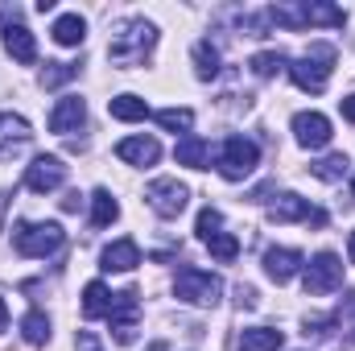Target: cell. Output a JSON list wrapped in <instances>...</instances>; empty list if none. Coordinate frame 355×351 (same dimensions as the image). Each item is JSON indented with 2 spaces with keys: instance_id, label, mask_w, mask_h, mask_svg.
<instances>
[{
  "instance_id": "obj_1",
  "label": "cell",
  "mask_w": 355,
  "mask_h": 351,
  "mask_svg": "<svg viewBox=\"0 0 355 351\" xmlns=\"http://www.w3.org/2000/svg\"><path fill=\"white\" fill-rule=\"evenodd\" d=\"M157 46V29L149 25V21H124L116 33H112V42H107V58L116 62V67H137V62H145V54Z\"/></svg>"
},
{
  "instance_id": "obj_2",
  "label": "cell",
  "mask_w": 355,
  "mask_h": 351,
  "mask_svg": "<svg viewBox=\"0 0 355 351\" xmlns=\"http://www.w3.org/2000/svg\"><path fill=\"white\" fill-rule=\"evenodd\" d=\"M331 62H335V46L314 42L302 58L289 62V79H293L302 91H310V95H322L327 83H331Z\"/></svg>"
},
{
  "instance_id": "obj_3",
  "label": "cell",
  "mask_w": 355,
  "mask_h": 351,
  "mask_svg": "<svg viewBox=\"0 0 355 351\" xmlns=\"http://www.w3.org/2000/svg\"><path fill=\"white\" fill-rule=\"evenodd\" d=\"M62 240H67V232H62L58 223H21V228L12 232V248H17L21 257H29V261H42V257H50V252H58Z\"/></svg>"
},
{
  "instance_id": "obj_4",
  "label": "cell",
  "mask_w": 355,
  "mask_h": 351,
  "mask_svg": "<svg viewBox=\"0 0 355 351\" xmlns=\"http://www.w3.org/2000/svg\"><path fill=\"white\" fill-rule=\"evenodd\" d=\"M223 293V281L215 273H202V268H178L174 277V298L186 306H215Z\"/></svg>"
},
{
  "instance_id": "obj_5",
  "label": "cell",
  "mask_w": 355,
  "mask_h": 351,
  "mask_svg": "<svg viewBox=\"0 0 355 351\" xmlns=\"http://www.w3.org/2000/svg\"><path fill=\"white\" fill-rule=\"evenodd\" d=\"M257 162H261L257 141H248V137H227L215 166H219V174L227 178V182H244V178L257 170Z\"/></svg>"
},
{
  "instance_id": "obj_6",
  "label": "cell",
  "mask_w": 355,
  "mask_h": 351,
  "mask_svg": "<svg viewBox=\"0 0 355 351\" xmlns=\"http://www.w3.org/2000/svg\"><path fill=\"white\" fill-rule=\"evenodd\" d=\"M302 285H306V293H314V298L335 293V289L343 285V261H339L335 252H318L314 261H306V268H302Z\"/></svg>"
},
{
  "instance_id": "obj_7",
  "label": "cell",
  "mask_w": 355,
  "mask_h": 351,
  "mask_svg": "<svg viewBox=\"0 0 355 351\" xmlns=\"http://www.w3.org/2000/svg\"><path fill=\"white\" fill-rule=\"evenodd\" d=\"M145 203L162 215V219H178L190 203V190L178 182V178H153L149 190H145Z\"/></svg>"
},
{
  "instance_id": "obj_8",
  "label": "cell",
  "mask_w": 355,
  "mask_h": 351,
  "mask_svg": "<svg viewBox=\"0 0 355 351\" xmlns=\"http://www.w3.org/2000/svg\"><path fill=\"white\" fill-rule=\"evenodd\" d=\"M67 182V166H62V157H54V153H42V157H33L29 166H25V186L33 190V194H50V190H58Z\"/></svg>"
},
{
  "instance_id": "obj_9",
  "label": "cell",
  "mask_w": 355,
  "mask_h": 351,
  "mask_svg": "<svg viewBox=\"0 0 355 351\" xmlns=\"http://www.w3.org/2000/svg\"><path fill=\"white\" fill-rule=\"evenodd\" d=\"M268 219H272V223H318V228L327 223V215H322L318 207H310V198H302V194H293V190L281 194V198L268 207Z\"/></svg>"
},
{
  "instance_id": "obj_10",
  "label": "cell",
  "mask_w": 355,
  "mask_h": 351,
  "mask_svg": "<svg viewBox=\"0 0 355 351\" xmlns=\"http://www.w3.org/2000/svg\"><path fill=\"white\" fill-rule=\"evenodd\" d=\"M293 137L302 149H327L331 145V120L322 112H297L293 116Z\"/></svg>"
},
{
  "instance_id": "obj_11",
  "label": "cell",
  "mask_w": 355,
  "mask_h": 351,
  "mask_svg": "<svg viewBox=\"0 0 355 351\" xmlns=\"http://www.w3.org/2000/svg\"><path fill=\"white\" fill-rule=\"evenodd\" d=\"M83 120H87V103H83L79 95H62V99L54 103V112H50V132H58V137L79 132Z\"/></svg>"
},
{
  "instance_id": "obj_12",
  "label": "cell",
  "mask_w": 355,
  "mask_h": 351,
  "mask_svg": "<svg viewBox=\"0 0 355 351\" xmlns=\"http://www.w3.org/2000/svg\"><path fill=\"white\" fill-rule=\"evenodd\" d=\"M137 310H141V306H137V289L116 293L107 323H112V331H116V339H120V343H132V331H137Z\"/></svg>"
},
{
  "instance_id": "obj_13",
  "label": "cell",
  "mask_w": 355,
  "mask_h": 351,
  "mask_svg": "<svg viewBox=\"0 0 355 351\" xmlns=\"http://www.w3.org/2000/svg\"><path fill=\"white\" fill-rule=\"evenodd\" d=\"M29 137H33V128H29V120H25V116L0 112V162H4V157H12V153H21V149L29 145Z\"/></svg>"
},
{
  "instance_id": "obj_14",
  "label": "cell",
  "mask_w": 355,
  "mask_h": 351,
  "mask_svg": "<svg viewBox=\"0 0 355 351\" xmlns=\"http://www.w3.org/2000/svg\"><path fill=\"white\" fill-rule=\"evenodd\" d=\"M302 268H306V257L297 248H268L265 252V273H268V281H277V285L293 281Z\"/></svg>"
},
{
  "instance_id": "obj_15",
  "label": "cell",
  "mask_w": 355,
  "mask_h": 351,
  "mask_svg": "<svg viewBox=\"0 0 355 351\" xmlns=\"http://www.w3.org/2000/svg\"><path fill=\"white\" fill-rule=\"evenodd\" d=\"M99 264L107 268V273H132L137 264H141V248H137V240H112L103 252H99Z\"/></svg>"
},
{
  "instance_id": "obj_16",
  "label": "cell",
  "mask_w": 355,
  "mask_h": 351,
  "mask_svg": "<svg viewBox=\"0 0 355 351\" xmlns=\"http://www.w3.org/2000/svg\"><path fill=\"white\" fill-rule=\"evenodd\" d=\"M116 157H120L124 166H153V162L162 157V145H157L153 137H124V141L116 145Z\"/></svg>"
},
{
  "instance_id": "obj_17",
  "label": "cell",
  "mask_w": 355,
  "mask_h": 351,
  "mask_svg": "<svg viewBox=\"0 0 355 351\" xmlns=\"http://www.w3.org/2000/svg\"><path fill=\"white\" fill-rule=\"evenodd\" d=\"M4 50L12 54V62H37V42H33V33L25 29V25H4Z\"/></svg>"
},
{
  "instance_id": "obj_18",
  "label": "cell",
  "mask_w": 355,
  "mask_h": 351,
  "mask_svg": "<svg viewBox=\"0 0 355 351\" xmlns=\"http://www.w3.org/2000/svg\"><path fill=\"white\" fill-rule=\"evenodd\" d=\"M174 157H178V166H190V170H211V145H207L202 137H194V132L178 141Z\"/></svg>"
},
{
  "instance_id": "obj_19",
  "label": "cell",
  "mask_w": 355,
  "mask_h": 351,
  "mask_svg": "<svg viewBox=\"0 0 355 351\" xmlns=\"http://www.w3.org/2000/svg\"><path fill=\"white\" fill-rule=\"evenodd\" d=\"M107 112H112V120H124V124H137V120H149V103L141 99V95H112L107 99Z\"/></svg>"
},
{
  "instance_id": "obj_20",
  "label": "cell",
  "mask_w": 355,
  "mask_h": 351,
  "mask_svg": "<svg viewBox=\"0 0 355 351\" xmlns=\"http://www.w3.org/2000/svg\"><path fill=\"white\" fill-rule=\"evenodd\" d=\"M112 302H116V293L103 281H87V289H83V314L87 318H107L112 314Z\"/></svg>"
},
{
  "instance_id": "obj_21",
  "label": "cell",
  "mask_w": 355,
  "mask_h": 351,
  "mask_svg": "<svg viewBox=\"0 0 355 351\" xmlns=\"http://www.w3.org/2000/svg\"><path fill=\"white\" fill-rule=\"evenodd\" d=\"M54 42L58 46H83V37H87V21L79 17V12H62L58 21H54Z\"/></svg>"
},
{
  "instance_id": "obj_22",
  "label": "cell",
  "mask_w": 355,
  "mask_h": 351,
  "mask_svg": "<svg viewBox=\"0 0 355 351\" xmlns=\"http://www.w3.org/2000/svg\"><path fill=\"white\" fill-rule=\"evenodd\" d=\"M120 219V203L112 198V190H91V228H112Z\"/></svg>"
},
{
  "instance_id": "obj_23",
  "label": "cell",
  "mask_w": 355,
  "mask_h": 351,
  "mask_svg": "<svg viewBox=\"0 0 355 351\" xmlns=\"http://www.w3.org/2000/svg\"><path fill=\"white\" fill-rule=\"evenodd\" d=\"M281 343H285V335L272 327H248L240 335V351H277Z\"/></svg>"
},
{
  "instance_id": "obj_24",
  "label": "cell",
  "mask_w": 355,
  "mask_h": 351,
  "mask_svg": "<svg viewBox=\"0 0 355 351\" xmlns=\"http://www.w3.org/2000/svg\"><path fill=\"white\" fill-rule=\"evenodd\" d=\"M248 67H252V75H257V79H272V75H281V71L289 67V58H285L281 50H261V54H252V62H248Z\"/></svg>"
},
{
  "instance_id": "obj_25",
  "label": "cell",
  "mask_w": 355,
  "mask_h": 351,
  "mask_svg": "<svg viewBox=\"0 0 355 351\" xmlns=\"http://www.w3.org/2000/svg\"><path fill=\"white\" fill-rule=\"evenodd\" d=\"M194 75L198 79H215L219 75V50L211 42H198L194 46Z\"/></svg>"
},
{
  "instance_id": "obj_26",
  "label": "cell",
  "mask_w": 355,
  "mask_h": 351,
  "mask_svg": "<svg viewBox=\"0 0 355 351\" xmlns=\"http://www.w3.org/2000/svg\"><path fill=\"white\" fill-rule=\"evenodd\" d=\"M21 335H25V343H46L50 339V318L42 314V310H29L25 318H21Z\"/></svg>"
},
{
  "instance_id": "obj_27",
  "label": "cell",
  "mask_w": 355,
  "mask_h": 351,
  "mask_svg": "<svg viewBox=\"0 0 355 351\" xmlns=\"http://www.w3.org/2000/svg\"><path fill=\"white\" fill-rule=\"evenodd\" d=\"M157 124L170 128V132H186V137H190V128H194V112H190V108H162V112H157Z\"/></svg>"
},
{
  "instance_id": "obj_28",
  "label": "cell",
  "mask_w": 355,
  "mask_h": 351,
  "mask_svg": "<svg viewBox=\"0 0 355 351\" xmlns=\"http://www.w3.org/2000/svg\"><path fill=\"white\" fill-rule=\"evenodd\" d=\"M347 166H352V162H347L343 153H331V157L314 162V166H310V174H314V178H322V182H339V178L347 174Z\"/></svg>"
},
{
  "instance_id": "obj_29",
  "label": "cell",
  "mask_w": 355,
  "mask_h": 351,
  "mask_svg": "<svg viewBox=\"0 0 355 351\" xmlns=\"http://www.w3.org/2000/svg\"><path fill=\"white\" fill-rule=\"evenodd\" d=\"M207 248H211V257H215V261H223V264L240 257V240H236V236H227V232L211 236V240H207Z\"/></svg>"
},
{
  "instance_id": "obj_30",
  "label": "cell",
  "mask_w": 355,
  "mask_h": 351,
  "mask_svg": "<svg viewBox=\"0 0 355 351\" xmlns=\"http://www.w3.org/2000/svg\"><path fill=\"white\" fill-rule=\"evenodd\" d=\"M219 228H223V215H219L215 207H202V211H198V219H194V232H198V240L207 244L211 236H219Z\"/></svg>"
},
{
  "instance_id": "obj_31",
  "label": "cell",
  "mask_w": 355,
  "mask_h": 351,
  "mask_svg": "<svg viewBox=\"0 0 355 351\" xmlns=\"http://www.w3.org/2000/svg\"><path fill=\"white\" fill-rule=\"evenodd\" d=\"M75 62H46V71H42V87H62L67 79H75Z\"/></svg>"
},
{
  "instance_id": "obj_32",
  "label": "cell",
  "mask_w": 355,
  "mask_h": 351,
  "mask_svg": "<svg viewBox=\"0 0 355 351\" xmlns=\"http://www.w3.org/2000/svg\"><path fill=\"white\" fill-rule=\"evenodd\" d=\"M79 351H103V348H99V339H95L91 331H83V335H79Z\"/></svg>"
},
{
  "instance_id": "obj_33",
  "label": "cell",
  "mask_w": 355,
  "mask_h": 351,
  "mask_svg": "<svg viewBox=\"0 0 355 351\" xmlns=\"http://www.w3.org/2000/svg\"><path fill=\"white\" fill-rule=\"evenodd\" d=\"M339 108H343V116H347V120H352V124H355V95H347V99H343Z\"/></svg>"
},
{
  "instance_id": "obj_34",
  "label": "cell",
  "mask_w": 355,
  "mask_h": 351,
  "mask_svg": "<svg viewBox=\"0 0 355 351\" xmlns=\"http://www.w3.org/2000/svg\"><path fill=\"white\" fill-rule=\"evenodd\" d=\"M8 327V306H4V298H0V331Z\"/></svg>"
},
{
  "instance_id": "obj_35",
  "label": "cell",
  "mask_w": 355,
  "mask_h": 351,
  "mask_svg": "<svg viewBox=\"0 0 355 351\" xmlns=\"http://www.w3.org/2000/svg\"><path fill=\"white\" fill-rule=\"evenodd\" d=\"M347 257H352V264H355V232H352V244H347Z\"/></svg>"
},
{
  "instance_id": "obj_36",
  "label": "cell",
  "mask_w": 355,
  "mask_h": 351,
  "mask_svg": "<svg viewBox=\"0 0 355 351\" xmlns=\"http://www.w3.org/2000/svg\"><path fill=\"white\" fill-rule=\"evenodd\" d=\"M352 194H355V178H352Z\"/></svg>"
}]
</instances>
